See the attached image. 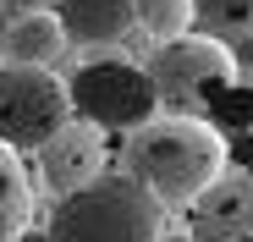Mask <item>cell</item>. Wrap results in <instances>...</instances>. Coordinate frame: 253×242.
I'll list each match as a JSON object with an SVG mask.
<instances>
[{"instance_id":"30bf717a","label":"cell","mask_w":253,"mask_h":242,"mask_svg":"<svg viewBox=\"0 0 253 242\" xmlns=\"http://www.w3.org/2000/svg\"><path fill=\"white\" fill-rule=\"evenodd\" d=\"M28 204H33L28 171H22V160L0 143V242H11V237L28 226Z\"/></svg>"},{"instance_id":"6da1fadb","label":"cell","mask_w":253,"mask_h":242,"mask_svg":"<svg viewBox=\"0 0 253 242\" xmlns=\"http://www.w3.org/2000/svg\"><path fill=\"white\" fill-rule=\"evenodd\" d=\"M121 176H132L160 209H193L231 165L226 132L198 116H171V121H143L126 132L121 149Z\"/></svg>"},{"instance_id":"5bb4252c","label":"cell","mask_w":253,"mask_h":242,"mask_svg":"<svg viewBox=\"0 0 253 242\" xmlns=\"http://www.w3.org/2000/svg\"><path fill=\"white\" fill-rule=\"evenodd\" d=\"M0 6H22V11H39L44 0H0Z\"/></svg>"},{"instance_id":"9a60e30c","label":"cell","mask_w":253,"mask_h":242,"mask_svg":"<svg viewBox=\"0 0 253 242\" xmlns=\"http://www.w3.org/2000/svg\"><path fill=\"white\" fill-rule=\"evenodd\" d=\"M171 242H193V237H171Z\"/></svg>"},{"instance_id":"3957f363","label":"cell","mask_w":253,"mask_h":242,"mask_svg":"<svg viewBox=\"0 0 253 242\" xmlns=\"http://www.w3.org/2000/svg\"><path fill=\"white\" fill-rule=\"evenodd\" d=\"M149 88L160 105H176V110H198L209 99H220L237 83V55L220 39H204V33H182V39H165V44L149 55L143 66Z\"/></svg>"},{"instance_id":"7a4b0ae2","label":"cell","mask_w":253,"mask_h":242,"mask_svg":"<svg viewBox=\"0 0 253 242\" xmlns=\"http://www.w3.org/2000/svg\"><path fill=\"white\" fill-rule=\"evenodd\" d=\"M160 204L132 176H94L61 198L50 215V242H160Z\"/></svg>"},{"instance_id":"277c9868","label":"cell","mask_w":253,"mask_h":242,"mask_svg":"<svg viewBox=\"0 0 253 242\" xmlns=\"http://www.w3.org/2000/svg\"><path fill=\"white\" fill-rule=\"evenodd\" d=\"M66 105L88 121L94 132H138L143 121H154V110H160L143 66L116 61V55L83 61L66 77Z\"/></svg>"},{"instance_id":"8fae6325","label":"cell","mask_w":253,"mask_h":242,"mask_svg":"<svg viewBox=\"0 0 253 242\" xmlns=\"http://www.w3.org/2000/svg\"><path fill=\"white\" fill-rule=\"evenodd\" d=\"M193 22L204 39H248L253 33V0H193Z\"/></svg>"},{"instance_id":"5b68a950","label":"cell","mask_w":253,"mask_h":242,"mask_svg":"<svg viewBox=\"0 0 253 242\" xmlns=\"http://www.w3.org/2000/svg\"><path fill=\"white\" fill-rule=\"evenodd\" d=\"M72 121L66 77H50V66H0V143L44 149Z\"/></svg>"},{"instance_id":"ba28073f","label":"cell","mask_w":253,"mask_h":242,"mask_svg":"<svg viewBox=\"0 0 253 242\" xmlns=\"http://www.w3.org/2000/svg\"><path fill=\"white\" fill-rule=\"evenodd\" d=\"M55 22L61 39H72V44H116L132 28V6L126 0H61Z\"/></svg>"},{"instance_id":"4fadbf2b","label":"cell","mask_w":253,"mask_h":242,"mask_svg":"<svg viewBox=\"0 0 253 242\" xmlns=\"http://www.w3.org/2000/svg\"><path fill=\"white\" fill-rule=\"evenodd\" d=\"M209 116L226 121V127H253V94H237V83H231L220 99H209Z\"/></svg>"},{"instance_id":"52a82bcc","label":"cell","mask_w":253,"mask_h":242,"mask_svg":"<svg viewBox=\"0 0 253 242\" xmlns=\"http://www.w3.org/2000/svg\"><path fill=\"white\" fill-rule=\"evenodd\" d=\"M193 242H253V171L220 176L193 204Z\"/></svg>"},{"instance_id":"8992f818","label":"cell","mask_w":253,"mask_h":242,"mask_svg":"<svg viewBox=\"0 0 253 242\" xmlns=\"http://www.w3.org/2000/svg\"><path fill=\"white\" fill-rule=\"evenodd\" d=\"M99 132L88 127V121H66V127L39 149V176H44V187L50 193H77V187H88L94 176H105L99 171Z\"/></svg>"},{"instance_id":"7c38bea8","label":"cell","mask_w":253,"mask_h":242,"mask_svg":"<svg viewBox=\"0 0 253 242\" xmlns=\"http://www.w3.org/2000/svg\"><path fill=\"white\" fill-rule=\"evenodd\" d=\"M126 6H132V22H143L160 44L193 28V0H126Z\"/></svg>"},{"instance_id":"9c48e42d","label":"cell","mask_w":253,"mask_h":242,"mask_svg":"<svg viewBox=\"0 0 253 242\" xmlns=\"http://www.w3.org/2000/svg\"><path fill=\"white\" fill-rule=\"evenodd\" d=\"M0 44H6V61H11V66H50V61L66 50V39H61L55 11H22V17L6 22Z\"/></svg>"}]
</instances>
